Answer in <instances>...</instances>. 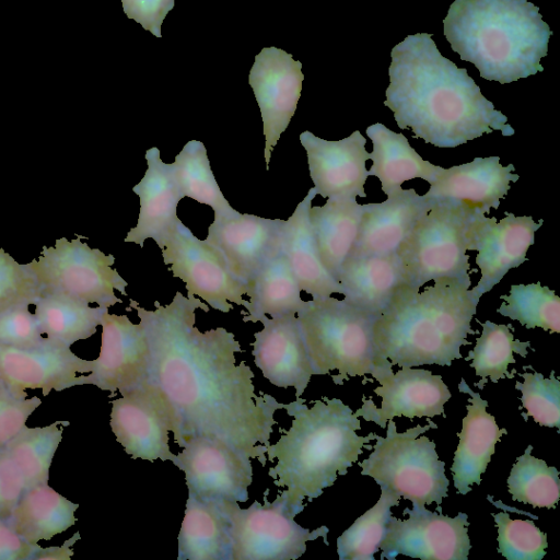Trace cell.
I'll use <instances>...</instances> for the list:
<instances>
[{"instance_id":"cell-20","label":"cell","mask_w":560,"mask_h":560,"mask_svg":"<svg viewBox=\"0 0 560 560\" xmlns=\"http://www.w3.org/2000/svg\"><path fill=\"white\" fill-rule=\"evenodd\" d=\"M89 362L50 338L34 348L0 346V378L16 390L42 389L44 396L81 385Z\"/></svg>"},{"instance_id":"cell-27","label":"cell","mask_w":560,"mask_h":560,"mask_svg":"<svg viewBox=\"0 0 560 560\" xmlns=\"http://www.w3.org/2000/svg\"><path fill=\"white\" fill-rule=\"evenodd\" d=\"M316 195L315 188H311L285 221L283 250L301 290L320 299L343 291L325 268L311 225L310 208Z\"/></svg>"},{"instance_id":"cell-30","label":"cell","mask_w":560,"mask_h":560,"mask_svg":"<svg viewBox=\"0 0 560 560\" xmlns=\"http://www.w3.org/2000/svg\"><path fill=\"white\" fill-rule=\"evenodd\" d=\"M177 541L178 560H232L229 522L217 500L188 491Z\"/></svg>"},{"instance_id":"cell-16","label":"cell","mask_w":560,"mask_h":560,"mask_svg":"<svg viewBox=\"0 0 560 560\" xmlns=\"http://www.w3.org/2000/svg\"><path fill=\"white\" fill-rule=\"evenodd\" d=\"M303 79L302 63L280 48H264L255 57L248 83L262 118L267 171L272 150L295 113Z\"/></svg>"},{"instance_id":"cell-4","label":"cell","mask_w":560,"mask_h":560,"mask_svg":"<svg viewBox=\"0 0 560 560\" xmlns=\"http://www.w3.org/2000/svg\"><path fill=\"white\" fill-rule=\"evenodd\" d=\"M470 284L442 278L422 292L401 284L373 324L377 360L415 368L451 366L462 359L460 347L476 334L470 323L479 299L468 290Z\"/></svg>"},{"instance_id":"cell-35","label":"cell","mask_w":560,"mask_h":560,"mask_svg":"<svg viewBox=\"0 0 560 560\" xmlns=\"http://www.w3.org/2000/svg\"><path fill=\"white\" fill-rule=\"evenodd\" d=\"M172 164L184 198L209 206L214 211V219L238 213L221 191L201 141H188Z\"/></svg>"},{"instance_id":"cell-33","label":"cell","mask_w":560,"mask_h":560,"mask_svg":"<svg viewBox=\"0 0 560 560\" xmlns=\"http://www.w3.org/2000/svg\"><path fill=\"white\" fill-rule=\"evenodd\" d=\"M301 288L290 267L284 250L273 256L248 282L249 300L243 312V322L257 323L264 316L278 317L296 314L306 304Z\"/></svg>"},{"instance_id":"cell-49","label":"cell","mask_w":560,"mask_h":560,"mask_svg":"<svg viewBox=\"0 0 560 560\" xmlns=\"http://www.w3.org/2000/svg\"><path fill=\"white\" fill-rule=\"evenodd\" d=\"M80 539V533L77 532L70 539H67L62 546L39 547L33 557V560H70L73 556L71 548Z\"/></svg>"},{"instance_id":"cell-14","label":"cell","mask_w":560,"mask_h":560,"mask_svg":"<svg viewBox=\"0 0 560 560\" xmlns=\"http://www.w3.org/2000/svg\"><path fill=\"white\" fill-rule=\"evenodd\" d=\"M429 511L425 505L412 504L402 514L408 518L390 516L386 535L380 545L381 559H395L398 555L423 560H467L470 550L468 515L459 512L455 517Z\"/></svg>"},{"instance_id":"cell-36","label":"cell","mask_w":560,"mask_h":560,"mask_svg":"<svg viewBox=\"0 0 560 560\" xmlns=\"http://www.w3.org/2000/svg\"><path fill=\"white\" fill-rule=\"evenodd\" d=\"M482 332L476 339L474 350L469 351L466 361H471L470 366L475 369L477 376L481 380L475 385L483 388L488 378L492 383H497L500 378H512L515 370L509 373L508 366L515 363L513 352L521 357L527 355V348L530 347L529 341H520L515 339L511 329V324L500 325L490 320L481 324Z\"/></svg>"},{"instance_id":"cell-47","label":"cell","mask_w":560,"mask_h":560,"mask_svg":"<svg viewBox=\"0 0 560 560\" xmlns=\"http://www.w3.org/2000/svg\"><path fill=\"white\" fill-rule=\"evenodd\" d=\"M121 3L127 18L140 23L156 37L162 36V23L174 8V0H121Z\"/></svg>"},{"instance_id":"cell-19","label":"cell","mask_w":560,"mask_h":560,"mask_svg":"<svg viewBox=\"0 0 560 560\" xmlns=\"http://www.w3.org/2000/svg\"><path fill=\"white\" fill-rule=\"evenodd\" d=\"M542 225L528 215L506 213L495 218L477 214L471 229L469 250H477L476 264L481 277L470 291L475 298L490 291L512 268L526 261L528 248L535 243V233Z\"/></svg>"},{"instance_id":"cell-5","label":"cell","mask_w":560,"mask_h":560,"mask_svg":"<svg viewBox=\"0 0 560 560\" xmlns=\"http://www.w3.org/2000/svg\"><path fill=\"white\" fill-rule=\"evenodd\" d=\"M443 24L452 49L486 80L504 84L544 71L552 31L527 0H455Z\"/></svg>"},{"instance_id":"cell-34","label":"cell","mask_w":560,"mask_h":560,"mask_svg":"<svg viewBox=\"0 0 560 560\" xmlns=\"http://www.w3.org/2000/svg\"><path fill=\"white\" fill-rule=\"evenodd\" d=\"M34 305L42 334L69 347L93 336L108 312L61 293L40 294Z\"/></svg>"},{"instance_id":"cell-28","label":"cell","mask_w":560,"mask_h":560,"mask_svg":"<svg viewBox=\"0 0 560 560\" xmlns=\"http://www.w3.org/2000/svg\"><path fill=\"white\" fill-rule=\"evenodd\" d=\"M343 300L378 316L404 283L396 253L347 258L336 275Z\"/></svg>"},{"instance_id":"cell-37","label":"cell","mask_w":560,"mask_h":560,"mask_svg":"<svg viewBox=\"0 0 560 560\" xmlns=\"http://www.w3.org/2000/svg\"><path fill=\"white\" fill-rule=\"evenodd\" d=\"M61 421L46 427H24L5 445L4 450L23 476L25 487L48 483L49 468L62 440Z\"/></svg>"},{"instance_id":"cell-15","label":"cell","mask_w":560,"mask_h":560,"mask_svg":"<svg viewBox=\"0 0 560 560\" xmlns=\"http://www.w3.org/2000/svg\"><path fill=\"white\" fill-rule=\"evenodd\" d=\"M392 366L387 360L372 375L381 384L374 388V393L382 397L381 407L377 408L372 399L363 397L362 407L353 412L355 417L385 428L387 421L394 417L412 419L444 416V405L452 394L440 375L410 366H401L394 373Z\"/></svg>"},{"instance_id":"cell-21","label":"cell","mask_w":560,"mask_h":560,"mask_svg":"<svg viewBox=\"0 0 560 560\" xmlns=\"http://www.w3.org/2000/svg\"><path fill=\"white\" fill-rule=\"evenodd\" d=\"M306 151L311 179L324 198H365L369 176L365 163L370 153L366 139L359 130L337 141L322 139L311 131L300 135Z\"/></svg>"},{"instance_id":"cell-1","label":"cell","mask_w":560,"mask_h":560,"mask_svg":"<svg viewBox=\"0 0 560 560\" xmlns=\"http://www.w3.org/2000/svg\"><path fill=\"white\" fill-rule=\"evenodd\" d=\"M154 305L149 311L130 300L128 310L137 311L147 338V380L165 394L176 413L177 445L213 435L265 465L275 412L288 404L256 394L254 372L244 361L236 364L235 352L243 350L233 332L195 326L196 311L209 312L206 303L176 292L170 304Z\"/></svg>"},{"instance_id":"cell-10","label":"cell","mask_w":560,"mask_h":560,"mask_svg":"<svg viewBox=\"0 0 560 560\" xmlns=\"http://www.w3.org/2000/svg\"><path fill=\"white\" fill-rule=\"evenodd\" d=\"M81 238H58L54 246H43L38 259L28 262L40 294L61 293L103 307L122 303L114 290L127 295L128 282L113 268L115 257L90 247Z\"/></svg>"},{"instance_id":"cell-40","label":"cell","mask_w":560,"mask_h":560,"mask_svg":"<svg viewBox=\"0 0 560 560\" xmlns=\"http://www.w3.org/2000/svg\"><path fill=\"white\" fill-rule=\"evenodd\" d=\"M532 450L533 446L528 445L513 465L508 478L509 492L514 501L534 508L555 509L560 499L558 469L536 458Z\"/></svg>"},{"instance_id":"cell-18","label":"cell","mask_w":560,"mask_h":560,"mask_svg":"<svg viewBox=\"0 0 560 560\" xmlns=\"http://www.w3.org/2000/svg\"><path fill=\"white\" fill-rule=\"evenodd\" d=\"M285 221L236 213L214 219L206 241L224 258L233 277L248 284L283 249Z\"/></svg>"},{"instance_id":"cell-48","label":"cell","mask_w":560,"mask_h":560,"mask_svg":"<svg viewBox=\"0 0 560 560\" xmlns=\"http://www.w3.org/2000/svg\"><path fill=\"white\" fill-rule=\"evenodd\" d=\"M39 547L24 540L7 520L0 518V560H33Z\"/></svg>"},{"instance_id":"cell-38","label":"cell","mask_w":560,"mask_h":560,"mask_svg":"<svg viewBox=\"0 0 560 560\" xmlns=\"http://www.w3.org/2000/svg\"><path fill=\"white\" fill-rule=\"evenodd\" d=\"M381 490L376 504L337 538L339 560H375L374 555L386 535L390 509L397 506L401 499L385 487H381Z\"/></svg>"},{"instance_id":"cell-26","label":"cell","mask_w":560,"mask_h":560,"mask_svg":"<svg viewBox=\"0 0 560 560\" xmlns=\"http://www.w3.org/2000/svg\"><path fill=\"white\" fill-rule=\"evenodd\" d=\"M460 393L468 394L469 405L463 419L462 431L457 434L459 443L451 467L454 487L460 494H467L474 483H481V475L486 471L495 451V444L506 434L499 428L492 415L487 412L488 401L479 393L472 392L464 378L458 384Z\"/></svg>"},{"instance_id":"cell-2","label":"cell","mask_w":560,"mask_h":560,"mask_svg":"<svg viewBox=\"0 0 560 560\" xmlns=\"http://www.w3.org/2000/svg\"><path fill=\"white\" fill-rule=\"evenodd\" d=\"M432 34L407 36L390 52L384 105L400 129L438 148H455L494 130L514 135L465 68L439 51Z\"/></svg>"},{"instance_id":"cell-13","label":"cell","mask_w":560,"mask_h":560,"mask_svg":"<svg viewBox=\"0 0 560 560\" xmlns=\"http://www.w3.org/2000/svg\"><path fill=\"white\" fill-rule=\"evenodd\" d=\"M172 463L185 474L188 491L203 499L246 502L253 482L250 457L213 435L189 439Z\"/></svg>"},{"instance_id":"cell-22","label":"cell","mask_w":560,"mask_h":560,"mask_svg":"<svg viewBox=\"0 0 560 560\" xmlns=\"http://www.w3.org/2000/svg\"><path fill=\"white\" fill-rule=\"evenodd\" d=\"M255 332L253 357L256 366L277 387H293L296 398L307 387L313 370L296 314L264 316Z\"/></svg>"},{"instance_id":"cell-39","label":"cell","mask_w":560,"mask_h":560,"mask_svg":"<svg viewBox=\"0 0 560 560\" xmlns=\"http://www.w3.org/2000/svg\"><path fill=\"white\" fill-rule=\"evenodd\" d=\"M504 302L497 310L502 316L517 320L526 328L540 327L560 332V299L540 282L513 284L510 294L501 295Z\"/></svg>"},{"instance_id":"cell-24","label":"cell","mask_w":560,"mask_h":560,"mask_svg":"<svg viewBox=\"0 0 560 560\" xmlns=\"http://www.w3.org/2000/svg\"><path fill=\"white\" fill-rule=\"evenodd\" d=\"M148 168L142 179L132 187L140 199L136 226L130 229L124 242L140 247L152 238L161 248L171 229L177 223V205L184 198L175 176L173 164L162 161L160 150L145 152Z\"/></svg>"},{"instance_id":"cell-43","label":"cell","mask_w":560,"mask_h":560,"mask_svg":"<svg viewBox=\"0 0 560 560\" xmlns=\"http://www.w3.org/2000/svg\"><path fill=\"white\" fill-rule=\"evenodd\" d=\"M40 296L38 279L28 264H19L0 247V313Z\"/></svg>"},{"instance_id":"cell-6","label":"cell","mask_w":560,"mask_h":560,"mask_svg":"<svg viewBox=\"0 0 560 560\" xmlns=\"http://www.w3.org/2000/svg\"><path fill=\"white\" fill-rule=\"evenodd\" d=\"M313 375H331L336 385L373 375L378 365L373 343L376 315L331 296L306 301L296 313Z\"/></svg>"},{"instance_id":"cell-31","label":"cell","mask_w":560,"mask_h":560,"mask_svg":"<svg viewBox=\"0 0 560 560\" xmlns=\"http://www.w3.org/2000/svg\"><path fill=\"white\" fill-rule=\"evenodd\" d=\"M365 205L357 198H327L310 208V221L325 268L336 278L359 234Z\"/></svg>"},{"instance_id":"cell-8","label":"cell","mask_w":560,"mask_h":560,"mask_svg":"<svg viewBox=\"0 0 560 560\" xmlns=\"http://www.w3.org/2000/svg\"><path fill=\"white\" fill-rule=\"evenodd\" d=\"M438 425H417L397 432L393 419L387 421L386 436L375 433L376 444L368 458L359 466L361 474L372 477L380 487H385L412 504H441L447 497L450 481L445 476V464L439 459L435 443L422 433Z\"/></svg>"},{"instance_id":"cell-45","label":"cell","mask_w":560,"mask_h":560,"mask_svg":"<svg viewBox=\"0 0 560 560\" xmlns=\"http://www.w3.org/2000/svg\"><path fill=\"white\" fill-rule=\"evenodd\" d=\"M26 395L0 378V448L26 425L28 417L42 404L40 398H27Z\"/></svg>"},{"instance_id":"cell-11","label":"cell","mask_w":560,"mask_h":560,"mask_svg":"<svg viewBox=\"0 0 560 560\" xmlns=\"http://www.w3.org/2000/svg\"><path fill=\"white\" fill-rule=\"evenodd\" d=\"M160 249L173 277L186 283L188 294L199 296L223 313L233 310L232 303L245 306L248 284L233 277L221 253L206 240L196 237L180 220Z\"/></svg>"},{"instance_id":"cell-3","label":"cell","mask_w":560,"mask_h":560,"mask_svg":"<svg viewBox=\"0 0 560 560\" xmlns=\"http://www.w3.org/2000/svg\"><path fill=\"white\" fill-rule=\"evenodd\" d=\"M304 402L298 397L288 404L291 427L266 448L267 459L276 460L268 475L277 487L285 488L288 503L296 514L304 510L305 499L318 498L338 475H346L362 448H372L368 443L375 435H358L359 417L338 398L323 397L311 408Z\"/></svg>"},{"instance_id":"cell-46","label":"cell","mask_w":560,"mask_h":560,"mask_svg":"<svg viewBox=\"0 0 560 560\" xmlns=\"http://www.w3.org/2000/svg\"><path fill=\"white\" fill-rule=\"evenodd\" d=\"M19 468L4 447L0 448V518L8 520L25 491Z\"/></svg>"},{"instance_id":"cell-41","label":"cell","mask_w":560,"mask_h":560,"mask_svg":"<svg viewBox=\"0 0 560 560\" xmlns=\"http://www.w3.org/2000/svg\"><path fill=\"white\" fill-rule=\"evenodd\" d=\"M498 528V550L508 560H540L547 535L530 520H512L506 512L492 514Z\"/></svg>"},{"instance_id":"cell-7","label":"cell","mask_w":560,"mask_h":560,"mask_svg":"<svg viewBox=\"0 0 560 560\" xmlns=\"http://www.w3.org/2000/svg\"><path fill=\"white\" fill-rule=\"evenodd\" d=\"M479 213L457 201L435 200L396 252L404 283L420 290L427 282L442 278L471 282L466 252Z\"/></svg>"},{"instance_id":"cell-25","label":"cell","mask_w":560,"mask_h":560,"mask_svg":"<svg viewBox=\"0 0 560 560\" xmlns=\"http://www.w3.org/2000/svg\"><path fill=\"white\" fill-rule=\"evenodd\" d=\"M514 166H503L499 156L475 158L471 162L452 166L430 184L423 195L434 200L464 203L483 214L498 209L510 190V183L518 180Z\"/></svg>"},{"instance_id":"cell-32","label":"cell","mask_w":560,"mask_h":560,"mask_svg":"<svg viewBox=\"0 0 560 560\" xmlns=\"http://www.w3.org/2000/svg\"><path fill=\"white\" fill-rule=\"evenodd\" d=\"M78 508L48 483L38 485L25 489L7 522L24 540L38 544L73 526Z\"/></svg>"},{"instance_id":"cell-42","label":"cell","mask_w":560,"mask_h":560,"mask_svg":"<svg viewBox=\"0 0 560 560\" xmlns=\"http://www.w3.org/2000/svg\"><path fill=\"white\" fill-rule=\"evenodd\" d=\"M524 382H516L515 388L522 393V407L527 413H522L525 421L527 417L540 425L548 428H560V381L551 372L549 378L541 373L525 372L520 374ZM520 408V409H521Z\"/></svg>"},{"instance_id":"cell-23","label":"cell","mask_w":560,"mask_h":560,"mask_svg":"<svg viewBox=\"0 0 560 560\" xmlns=\"http://www.w3.org/2000/svg\"><path fill=\"white\" fill-rule=\"evenodd\" d=\"M434 199L400 188L382 202L365 205L357 241L348 258L389 255L398 250Z\"/></svg>"},{"instance_id":"cell-12","label":"cell","mask_w":560,"mask_h":560,"mask_svg":"<svg viewBox=\"0 0 560 560\" xmlns=\"http://www.w3.org/2000/svg\"><path fill=\"white\" fill-rule=\"evenodd\" d=\"M110 428L132 458L172 460L168 432L177 431V417L165 394L153 383L126 390L112 401Z\"/></svg>"},{"instance_id":"cell-17","label":"cell","mask_w":560,"mask_h":560,"mask_svg":"<svg viewBox=\"0 0 560 560\" xmlns=\"http://www.w3.org/2000/svg\"><path fill=\"white\" fill-rule=\"evenodd\" d=\"M101 350L90 360L81 385H95L110 393L126 390L148 378L149 348L140 324L126 315L106 312L102 319Z\"/></svg>"},{"instance_id":"cell-44","label":"cell","mask_w":560,"mask_h":560,"mask_svg":"<svg viewBox=\"0 0 560 560\" xmlns=\"http://www.w3.org/2000/svg\"><path fill=\"white\" fill-rule=\"evenodd\" d=\"M28 304H21L0 313V346L34 348L45 345L44 337Z\"/></svg>"},{"instance_id":"cell-9","label":"cell","mask_w":560,"mask_h":560,"mask_svg":"<svg viewBox=\"0 0 560 560\" xmlns=\"http://www.w3.org/2000/svg\"><path fill=\"white\" fill-rule=\"evenodd\" d=\"M228 522L232 560H295L306 551V542L319 537L328 545V527L314 530L299 525L284 491L272 502L254 501L246 509L238 502L218 500Z\"/></svg>"},{"instance_id":"cell-29","label":"cell","mask_w":560,"mask_h":560,"mask_svg":"<svg viewBox=\"0 0 560 560\" xmlns=\"http://www.w3.org/2000/svg\"><path fill=\"white\" fill-rule=\"evenodd\" d=\"M366 135L373 145L369 176L380 179L386 196L399 190L402 183L410 179L421 178L432 184L445 170L423 160L402 133L395 132L383 124L369 126Z\"/></svg>"}]
</instances>
